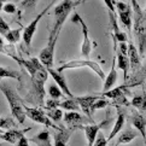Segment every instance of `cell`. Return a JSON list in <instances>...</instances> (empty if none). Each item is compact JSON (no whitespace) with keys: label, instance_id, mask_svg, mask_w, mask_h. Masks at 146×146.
<instances>
[{"label":"cell","instance_id":"obj_47","mask_svg":"<svg viewBox=\"0 0 146 146\" xmlns=\"http://www.w3.org/2000/svg\"><path fill=\"white\" fill-rule=\"evenodd\" d=\"M144 11H145V12H146V9H145V10H144Z\"/></svg>","mask_w":146,"mask_h":146},{"label":"cell","instance_id":"obj_33","mask_svg":"<svg viewBox=\"0 0 146 146\" xmlns=\"http://www.w3.org/2000/svg\"><path fill=\"white\" fill-rule=\"evenodd\" d=\"M38 0H22L21 1V9L23 10H34Z\"/></svg>","mask_w":146,"mask_h":146},{"label":"cell","instance_id":"obj_2","mask_svg":"<svg viewBox=\"0 0 146 146\" xmlns=\"http://www.w3.org/2000/svg\"><path fill=\"white\" fill-rule=\"evenodd\" d=\"M0 91H1V93L5 96V98H6V100L9 103L12 117L19 124H23L25 118H27V112H25V104L23 103L22 98L6 82H0Z\"/></svg>","mask_w":146,"mask_h":146},{"label":"cell","instance_id":"obj_10","mask_svg":"<svg viewBox=\"0 0 146 146\" xmlns=\"http://www.w3.org/2000/svg\"><path fill=\"white\" fill-rule=\"evenodd\" d=\"M54 1H56V0H52V1L48 4V6L46 7V9H44L42 12H40L38 16H36V17L32 21V22H30V23L27 25V27L24 28L22 38H23V41H24V44H25V46H27V47H30V44H32V40H33V38H34V34L36 33V29H38L39 22L41 21V18L44 17V15L48 12V10L51 9V6L53 5Z\"/></svg>","mask_w":146,"mask_h":146},{"label":"cell","instance_id":"obj_18","mask_svg":"<svg viewBox=\"0 0 146 146\" xmlns=\"http://www.w3.org/2000/svg\"><path fill=\"white\" fill-rule=\"evenodd\" d=\"M126 124V113H124V110L122 108H117V118H116V122H115V126L111 130V133L109 134V138L108 140L110 141V140H112L116 135L121 132V130L123 129V126Z\"/></svg>","mask_w":146,"mask_h":146},{"label":"cell","instance_id":"obj_34","mask_svg":"<svg viewBox=\"0 0 146 146\" xmlns=\"http://www.w3.org/2000/svg\"><path fill=\"white\" fill-rule=\"evenodd\" d=\"M10 30H11V29H10L9 23H7L1 16H0V34L4 35V36H6Z\"/></svg>","mask_w":146,"mask_h":146},{"label":"cell","instance_id":"obj_30","mask_svg":"<svg viewBox=\"0 0 146 146\" xmlns=\"http://www.w3.org/2000/svg\"><path fill=\"white\" fill-rule=\"evenodd\" d=\"M46 115L52 119L53 122H58L62 118L64 117V113L62 111L60 108H56V109H51V110H46Z\"/></svg>","mask_w":146,"mask_h":146},{"label":"cell","instance_id":"obj_31","mask_svg":"<svg viewBox=\"0 0 146 146\" xmlns=\"http://www.w3.org/2000/svg\"><path fill=\"white\" fill-rule=\"evenodd\" d=\"M5 38H6V40L9 41L10 44L18 42L19 39H21V29H11Z\"/></svg>","mask_w":146,"mask_h":146},{"label":"cell","instance_id":"obj_39","mask_svg":"<svg viewBox=\"0 0 146 146\" xmlns=\"http://www.w3.org/2000/svg\"><path fill=\"white\" fill-rule=\"evenodd\" d=\"M29 140L30 139H27V138H25V135H23V137L17 141L16 146H30L29 145Z\"/></svg>","mask_w":146,"mask_h":146},{"label":"cell","instance_id":"obj_48","mask_svg":"<svg viewBox=\"0 0 146 146\" xmlns=\"http://www.w3.org/2000/svg\"><path fill=\"white\" fill-rule=\"evenodd\" d=\"M112 146H113V145H112ZM115 146H117V145H115Z\"/></svg>","mask_w":146,"mask_h":146},{"label":"cell","instance_id":"obj_44","mask_svg":"<svg viewBox=\"0 0 146 146\" xmlns=\"http://www.w3.org/2000/svg\"><path fill=\"white\" fill-rule=\"evenodd\" d=\"M3 4H4V3H0V11H1V10H3V6H4Z\"/></svg>","mask_w":146,"mask_h":146},{"label":"cell","instance_id":"obj_6","mask_svg":"<svg viewBox=\"0 0 146 146\" xmlns=\"http://www.w3.org/2000/svg\"><path fill=\"white\" fill-rule=\"evenodd\" d=\"M90 68L91 70H93L96 74L100 77V79H105L104 76V71L102 69V66L99 65L97 62H93V60H90L88 58H83V59H77V60H69L66 62L65 64L60 65L58 69V71H64V70H69V69H77V68Z\"/></svg>","mask_w":146,"mask_h":146},{"label":"cell","instance_id":"obj_26","mask_svg":"<svg viewBox=\"0 0 146 146\" xmlns=\"http://www.w3.org/2000/svg\"><path fill=\"white\" fill-rule=\"evenodd\" d=\"M3 79L21 80V75L16 69H11V68H6V66L0 65V80H3Z\"/></svg>","mask_w":146,"mask_h":146},{"label":"cell","instance_id":"obj_43","mask_svg":"<svg viewBox=\"0 0 146 146\" xmlns=\"http://www.w3.org/2000/svg\"><path fill=\"white\" fill-rule=\"evenodd\" d=\"M85 1H86V0H79V1L76 3V5H80V4H82V3H85Z\"/></svg>","mask_w":146,"mask_h":146},{"label":"cell","instance_id":"obj_15","mask_svg":"<svg viewBox=\"0 0 146 146\" xmlns=\"http://www.w3.org/2000/svg\"><path fill=\"white\" fill-rule=\"evenodd\" d=\"M48 74L52 76L53 81H56V85H58L59 88L63 93L66 96V97H70V98H74L72 93L70 92L69 87H68V83H66V80H65V76L63 75V71H58V70H53L52 68H48Z\"/></svg>","mask_w":146,"mask_h":146},{"label":"cell","instance_id":"obj_17","mask_svg":"<svg viewBox=\"0 0 146 146\" xmlns=\"http://www.w3.org/2000/svg\"><path fill=\"white\" fill-rule=\"evenodd\" d=\"M109 19H110V23H111V27H112V39L118 41V42H127V34L123 32V30L119 29L118 24H117V19L115 13L109 11Z\"/></svg>","mask_w":146,"mask_h":146},{"label":"cell","instance_id":"obj_27","mask_svg":"<svg viewBox=\"0 0 146 146\" xmlns=\"http://www.w3.org/2000/svg\"><path fill=\"white\" fill-rule=\"evenodd\" d=\"M137 133L133 132V130H126L123 132L121 135L118 137V140H117V145H126V144H129L130 141L137 138Z\"/></svg>","mask_w":146,"mask_h":146},{"label":"cell","instance_id":"obj_12","mask_svg":"<svg viewBox=\"0 0 146 146\" xmlns=\"http://www.w3.org/2000/svg\"><path fill=\"white\" fill-rule=\"evenodd\" d=\"M64 121L68 126L80 128L81 126H85L87 123H93V119L88 116H82L79 111H68L64 113Z\"/></svg>","mask_w":146,"mask_h":146},{"label":"cell","instance_id":"obj_25","mask_svg":"<svg viewBox=\"0 0 146 146\" xmlns=\"http://www.w3.org/2000/svg\"><path fill=\"white\" fill-rule=\"evenodd\" d=\"M130 105L140 112H146V92H144L143 94L134 96L130 100Z\"/></svg>","mask_w":146,"mask_h":146},{"label":"cell","instance_id":"obj_5","mask_svg":"<svg viewBox=\"0 0 146 146\" xmlns=\"http://www.w3.org/2000/svg\"><path fill=\"white\" fill-rule=\"evenodd\" d=\"M71 22H74L76 24H79L81 27V32H82V45H81V56L83 58H90L91 51L93 48V41L91 40L90 35H88V27L85 23V21L81 18L79 13H74L71 17Z\"/></svg>","mask_w":146,"mask_h":146},{"label":"cell","instance_id":"obj_9","mask_svg":"<svg viewBox=\"0 0 146 146\" xmlns=\"http://www.w3.org/2000/svg\"><path fill=\"white\" fill-rule=\"evenodd\" d=\"M111 123V118H110V112H108V117L106 119H104L103 122L94 124V123H90V124H85V126H81L80 128L83 129V132L86 134V139H87V146H93L96 139L99 134V130L102 128L109 127V124Z\"/></svg>","mask_w":146,"mask_h":146},{"label":"cell","instance_id":"obj_41","mask_svg":"<svg viewBox=\"0 0 146 146\" xmlns=\"http://www.w3.org/2000/svg\"><path fill=\"white\" fill-rule=\"evenodd\" d=\"M141 76H143V79L146 76V60H145V65H144V69H143V72H141Z\"/></svg>","mask_w":146,"mask_h":146},{"label":"cell","instance_id":"obj_28","mask_svg":"<svg viewBox=\"0 0 146 146\" xmlns=\"http://www.w3.org/2000/svg\"><path fill=\"white\" fill-rule=\"evenodd\" d=\"M48 96L52 99H57V100H59L62 98H65V94L59 88L58 85H50L48 86Z\"/></svg>","mask_w":146,"mask_h":146},{"label":"cell","instance_id":"obj_16","mask_svg":"<svg viewBox=\"0 0 146 146\" xmlns=\"http://www.w3.org/2000/svg\"><path fill=\"white\" fill-rule=\"evenodd\" d=\"M102 96H82V97H76L77 102H79L81 110L85 112L86 116L92 118V113H91V108Z\"/></svg>","mask_w":146,"mask_h":146},{"label":"cell","instance_id":"obj_8","mask_svg":"<svg viewBox=\"0 0 146 146\" xmlns=\"http://www.w3.org/2000/svg\"><path fill=\"white\" fill-rule=\"evenodd\" d=\"M25 112H27V117H29L32 121H34L36 123L44 124V126H46L47 128H54V129L58 128L53 123V121L46 115V111L39 106H27L25 105Z\"/></svg>","mask_w":146,"mask_h":146},{"label":"cell","instance_id":"obj_20","mask_svg":"<svg viewBox=\"0 0 146 146\" xmlns=\"http://www.w3.org/2000/svg\"><path fill=\"white\" fill-rule=\"evenodd\" d=\"M117 82V71H116V58L113 56V60H112V65H111V69L109 71V74L105 76L104 79V86H103V92H106L109 90L116 85Z\"/></svg>","mask_w":146,"mask_h":146},{"label":"cell","instance_id":"obj_46","mask_svg":"<svg viewBox=\"0 0 146 146\" xmlns=\"http://www.w3.org/2000/svg\"><path fill=\"white\" fill-rule=\"evenodd\" d=\"M5 1H7V0H0V3H5Z\"/></svg>","mask_w":146,"mask_h":146},{"label":"cell","instance_id":"obj_7","mask_svg":"<svg viewBox=\"0 0 146 146\" xmlns=\"http://www.w3.org/2000/svg\"><path fill=\"white\" fill-rule=\"evenodd\" d=\"M58 38H59V34L50 33L47 45H46L45 48H42V51H41L40 54H39L40 62L46 68H47V69H48V68H52V65H53L54 48H56V44H57V40H58Z\"/></svg>","mask_w":146,"mask_h":146},{"label":"cell","instance_id":"obj_22","mask_svg":"<svg viewBox=\"0 0 146 146\" xmlns=\"http://www.w3.org/2000/svg\"><path fill=\"white\" fill-rule=\"evenodd\" d=\"M30 141L34 143L36 146H52L51 144V134L48 130H42L38 135H35L30 139Z\"/></svg>","mask_w":146,"mask_h":146},{"label":"cell","instance_id":"obj_23","mask_svg":"<svg viewBox=\"0 0 146 146\" xmlns=\"http://www.w3.org/2000/svg\"><path fill=\"white\" fill-rule=\"evenodd\" d=\"M117 12L119 19H121L122 24L127 28L128 33H132V12H133L132 6H129L128 9L123 10V11H117Z\"/></svg>","mask_w":146,"mask_h":146},{"label":"cell","instance_id":"obj_36","mask_svg":"<svg viewBox=\"0 0 146 146\" xmlns=\"http://www.w3.org/2000/svg\"><path fill=\"white\" fill-rule=\"evenodd\" d=\"M108 141H109V140L104 137V134L99 133L97 139H96V141H94V144H93V146H108Z\"/></svg>","mask_w":146,"mask_h":146},{"label":"cell","instance_id":"obj_24","mask_svg":"<svg viewBox=\"0 0 146 146\" xmlns=\"http://www.w3.org/2000/svg\"><path fill=\"white\" fill-rule=\"evenodd\" d=\"M59 108L62 109V110H68V111H79V110H81V106H80L79 102H77L76 97L65 98V100L60 102Z\"/></svg>","mask_w":146,"mask_h":146},{"label":"cell","instance_id":"obj_3","mask_svg":"<svg viewBox=\"0 0 146 146\" xmlns=\"http://www.w3.org/2000/svg\"><path fill=\"white\" fill-rule=\"evenodd\" d=\"M77 5L72 1V0H63L62 3H59L53 10L54 13V25L52 28L51 33L53 34H59L62 27L65 23V19L69 16V13L71 12V10Z\"/></svg>","mask_w":146,"mask_h":146},{"label":"cell","instance_id":"obj_13","mask_svg":"<svg viewBox=\"0 0 146 146\" xmlns=\"http://www.w3.org/2000/svg\"><path fill=\"white\" fill-rule=\"evenodd\" d=\"M77 128L75 127H70L69 128H64V127H58L56 129V133L53 135V143L54 146H66L68 141H69L70 137L72 133L75 132Z\"/></svg>","mask_w":146,"mask_h":146},{"label":"cell","instance_id":"obj_11","mask_svg":"<svg viewBox=\"0 0 146 146\" xmlns=\"http://www.w3.org/2000/svg\"><path fill=\"white\" fill-rule=\"evenodd\" d=\"M116 63H117L118 69L123 70L124 81H128V72H129L130 63L128 58V44L127 42H119L117 56H116Z\"/></svg>","mask_w":146,"mask_h":146},{"label":"cell","instance_id":"obj_21","mask_svg":"<svg viewBox=\"0 0 146 146\" xmlns=\"http://www.w3.org/2000/svg\"><path fill=\"white\" fill-rule=\"evenodd\" d=\"M140 53L138 48L130 42L128 44V58H129V63H130V69L132 71H137L140 68Z\"/></svg>","mask_w":146,"mask_h":146},{"label":"cell","instance_id":"obj_4","mask_svg":"<svg viewBox=\"0 0 146 146\" xmlns=\"http://www.w3.org/2000/svg\"><path fill=\"white\" fill-rule=\"evenodd\" d=\"M134 35L140 56L146 53V12L134 17Z\"/></svg>","mask_w":146,"mask_h":146},{"label":"cell","instance_id":"obj_29","mask_svg":"<svg viewBox=\"0 0 146 146\" xmlns=\"http://www.w3.org/2000/svg\"><path fill=\"white\" fill-rule=\"evenodd\" d=\"M18 122L15 121V118L11 117H0V128L1 129H12L17 128Z\"/></svg>","mask_w":146,"mask_h":146},{"label":"cell","instance_id":"obj_1","mask_svg":"<svg viewBox=\"0 0 146 146\" xmlns=\"http://www.w3.org/2000/svg\"><path fill=\"white\" fill-rule=\"evenodd\" d=\"M48 70L46 66L40 68L35 74L30 76V88L28 94L25 96L24 102L32 104L33 106H45V82L48 77Z\"/></svg>","mask_w":146,"mask_h":146},{"label":"cell","instance_id":"obj_40","mask_svg":"<svg viewBox=\"0 0 146 146\" xmlns=\"http://www.w3.org/2000/svg\"><path fill=\"white\" fill-rule=\"evenodd\" d=\"M0 52L4 54H6V46H5V42H4L1 36H0Z\"/></svg>","mask_w":146,"mask_h":146},{"label":"cell","instance_id":"obj_45","mask_svg":"<svg viewBox=\"0 0 146 146\" xmlns=\"http://www.w3.org/2000/svg\"><path fill=\"white\" fill-rule=\"evenodd\" d=\"M4 133V129H1V128H0V134H3Z\"/></svg>","mask_w":146,"mask_h":146},{"label":"cell","instance_id":"obj_32","mask_svg":"<svg viewBox=\"0 0 146 146\" xmlns=\"http://www.w3.org/2000/svg\"><path fill=\"white\" fill-rule=\"evenodd\" d=\"M109 105V102L106 100V98L105 97H100L98 99V100L93 104L92 108H91V113H92V116H93V113H94L97 110H99V109H104V108H106Z\"/></svg>","mask_w":146,"mask_h":146},{"label":"cell","instance_id":"obj_35","mask_svg":"<svg viewBox=\"0 0 146 146\" xmlns=\"http://www.w3.org/2000/svg\"><path fill=\"white\" fill-rule=\"evenodd\" d=\"M59 104H60V102L59 100H57V99H52V98H50V99H47L46 100V103H45V109L46 110H51V109H56V108H59Z\"/></svg>","mask_w":146,"mask_h":146},{"label":"cell","instance_id":"obj_38","mask_svg":"<svg viewBox=\"0 0 146 146\" xmlns=\"http://www.w3.org/2000/svg\"><path fill=\"white\" fill-rule=\"evenodd\" d=\"M104 4L106 5V7L109 9V11L111 12H116V1L115 0H103Z\"/></svg>","mask_w":146,"mask_h":146},{"label":"cell","instance_id":"obj_19","mask_svg":"<svg viewBox=\"0 0 146 146\" xmlns=\"http://www.w3.org/2000/svg\"><path fill=\"white\" fill-rule=\"evenodd\" d=\"M132 123L135 129L139 130V133L143 135V138L146 141V117H144L141 113L137 110H133L132 112Z\"/></svg>","mask_w":146,"mask_h":146},{"label":"cell","instance_id":"obj_42","mask_svg":"<svg viewBox=\"0 0 146 146\" xmlns=\"http://www.w3.org/2000/svg\"><path fill=\"white\" fill-rule=\"evenodd\" d=\"M0 146H11V144H9V143H0Z\"/></svg>","mask_w":146,"mask_h":146},{"label":"cell","instance_id":"obj_14","mask_svg":"<svg viewBox=\"0 0 146 146\" xmlns=\"http://www.w3.org/2000/svg\"><path fill=\"white\" fill-rule=\"evenodd\" d=\"M32 129V127L29 128H25V129H17V128H12V129H9L6 132H4L3 134H0V139H3L4 141H6L9 144H17V141L25 135V133H28L29 130Z\"/></svg>","mask_w":146,"mask_h":146},{"label":"cell","instance_id":"obj_37","mask_svg":"<svg viewBox=\"0 0 146 146\" xmlns=\"http://www.w3.org/2000/svg\"><path fill=\"white\" fill-rule=\"evenodd\" d=\"M3 10L6 13H10V15H12L17 11V7H16V5L12 4V3H7V4H5L4 6H3Z\"/></svg>","mask_w":146,"mask_h":146}]
</instances>
